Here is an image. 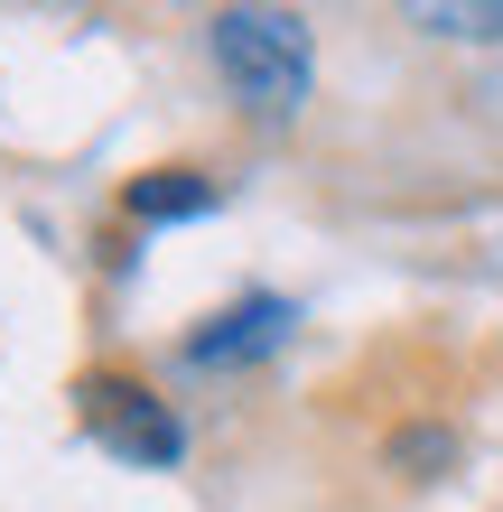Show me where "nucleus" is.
<instances>
[{"mask_svg": "<svg viewBox=\"0 0 503 512\" xmlns=\"http://www.w3.org/2000/svg\"><path fill=\"white\" fill-rule=\"evenodd\" d=\"M205 56H215L224 94L252 112V122H289L308 103V19L299 10H261V0H233V10L205 19Z\"/></svg>", "mask_w": 503, "mask_h": 512, "instance_id": "nucleus-1", "label": "nucleus"}, {"mask_svg": "<svg viewBox=\"0 0 503 512\" xmlns=\"http://www.w3.org/2000/svg\"><path fill=\"white\" fill-rule=\"evenodd\" d=\"M75 419H84V429H94L122 466H177V457H187V429H177L140 382H122V373H84V382H75Z\"/></svg>", "mask_w": 503, "mask_h": 512, "instance_id": "nucleus-2", "label": "nucleus"}, {"mask_svg": "<svg viewBox=\"0 0 503 512\" xmlns=\"http://www.w3.org/2000/svg\"><path fill=\"white\" fill-rule=\"evenodd\" d=\"M289 298L271 289H252V298H233L224 317H205V336H187V364H271V354L289 345Z\"/></svg>", "mask_w": 503, "mask_h": 512, "instance_id": "nucleus-3", "label": "nucleus"}, {"mask_svg": "<svg viewBox=\"0 0 503 512\" xmlns=\"http://www.w3.org/2000/svg\"><path fill=\"white\" fill-rule=\"evenodd\" d=\"M215 177L205 168H150V177H131L122 187V215L131 224H187V215H215Z\"/></svg>", "mask_w": 503, "mask_h": 512, "instance_id": "nucleus-4", "label": "nucleus"}, {"mask_svg": "<svg viewBox=\"0 0 503 512\" xmlns=\"http://www.w3.org/2000/svg\"><path fill=\"white\" fill-rule=\"evenodd\" d=\"M410 28H438V38H503V0H429V10H410Z\"/></svg>", "mask_w": 503, "mask_h": 512, "instance_id": "nucleus-5", "label": "nucleus"}, {"mask_svg": "<svg viewBox=\"0 0 503 512\" xmlns=\"http://www.w3.org/2000/svg\"><path fill=\"white\" fill-rule=\"evenodd\" d=\"M392 466H457V438L448 429H401L392 438Z\"/></svg>", "mask_w": 503, "mask_h": 512, "instance_id": "nucleus-6", "label": "nucleus"}]
</instances>
